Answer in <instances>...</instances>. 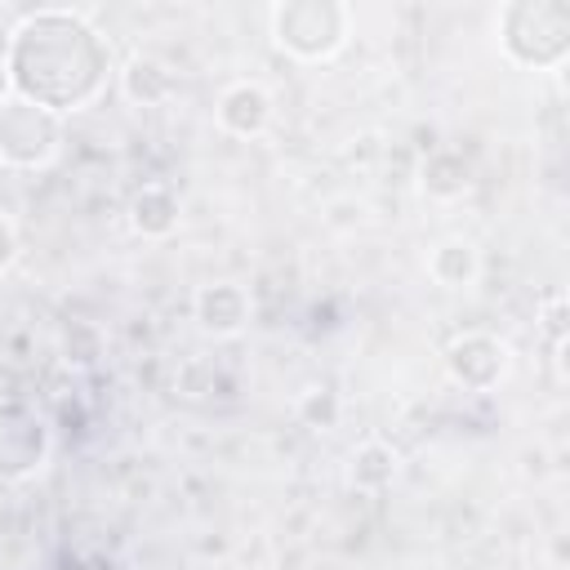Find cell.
I'll return each mask as SVG.
<instances>
[{
    "label": "cell",
    "mask_w": 570,
    "mask_h": 570,
    "mask_svg": "<svg viewBox=\"0 0 570 570\" xmlns=\"http://www.w3.org/2000/svg\"><path fill=\"white\" fill-rule=\"evenodd\" d=\"M9 85L53 116L85 111L111 76V49L76 9H31L4 40Z\"/></svg>",
    "instance_id": "6da1fadb"
},
{
    "label": "cell",
    "mask_w": 570,
    "mask_h": 570,
    "mask_svg": "<svg viewBox=\"0 0 570 570\" xmlns=\"http://www.w3.org/2000/svg\"><path fill=\"white\" fill-rule=\"evenodd\" d=\"M499 53L525 71H561L570 58V4L566 0H508L494 13Z\"/></svg>",
    "instance_id": "7a4b0ae2"
},
{
    "label": "cell",
    "mask_w": 570,
    "mask_h": 570,
    "mask_svg": "<svg viewBox=\"0 0 570 570\" xmlns=\"http://www.w3.org/2000/svg\"><path fill=\"white\" fill-rule=\"evenodd\" d=\"M272 45L294 62H330L352 40V9L343 0H276L267 9Z\"/></svg>",
    "instance_id": "3957f363"
},
{
    "label": "cell",
    "mask_w": 570,
    "mask_h": 570,
    "mask_svg": "<svg viewBox=\"0 0 570 570\" xmlns=\"http://www.w3.org/2000/svg\"><path fill=\"white\" fill-rule=\"evenodd\" d=\"M67 142V120L36 107L31 98L9 94L0 102V165L31 174V169H49L62 156Z\"/></svg>",
    "instance_id": "277c9868"
},
{
    "label": "cell",
    "mask_w": 570,
    "mask_h": 570,
    "mask_svg": "<svg viewBox=\"0 0 570 570\" xmlns=\"http://www.w3.org/2000/svg\"><path fill=\"white\" fill-rule=\"evenodd\" d=\"M53 454V428L45 410L22 396H0V481H31Z\"/></svg>",
    "instance_id": "5b68a950"
},
{
    "label": "cell",
    "mask_w": 570,
    "mask_h": 570,
    "mask_svg": "<svg viewBox=\"0 0 570 570\" xmlns=\"http://www.w3.org/2000/svg\"><path fill=\"white\" fill-rule=\"evenodd\" d=\"M445 374L463 392H494L512 374V347L490 330H463L441 352Z\"/></svg>",
    "instance_id": "8992f818"
},
{
    "label": "cell",
    "mask_w": 570,
    "mask_h": 570,
    "mask_svg": "<svg viewBox=\"0 0 570 570\" xmlns=\"http://www.w3.org/2000/svg\"><path fill=\"white\" fill-rule=\"evenodd\" d=\"M249 312H254V303H249L245 285H236V281H205L191 294V321L209 338H236V334H245Z\"/></svg>",
    "instance_id": "52a82bcc"
},
{
    "label": "cell",
    "mask_w": 570,
    "mask_h": 570,
    "mask_svg": "<svg viewBox=\"0 0 570 570\" xmlns=\"http://www.w3.org/2000/svg\"><path fill=\"white\" fill-rule=\"evenodd\" d=\"M272 116H276V102H272L267 85H258V80H232V85H223V94L214 102L218 129L232 138H245V142L263 138L272 129Z\"/></svg>",
    "instance_id": "ba28073f"
},
{
    "label": "cell",
    "mask_w": 570,
    "mask_h": 570,
    "mask_svg": "<svg viewBox=\"0 0 570 570\" xmlns=\"http://www.w3.org/2000/svg\"><path fill=\"white\" fill-rule=\"evenodd\" d=\"M125 218H129V232L142 236V240H169L183 223V200L169 183H142L129 196Z\"/></svg>",
    "instance_id": "9c48e42d"
},
{
    "label": "cell",
    "mask_w": 570,
    "mask_h": 570,
    "mask_svg": "<svg viewBox=\"0 0 570 570\" xmlns=\"http://www.w3.org/2000/svg\"><path fill=\"white\" fill-rule=\"evenodd\" d=\"M116 80H120L125 102H134V107H165L178 94V76L160 58H151V53H134L116 71Z\"/></svg>",
    "instance_id": "30bf717a"
},
{
    "label": "cell",
    "mask_w": 570,
    "mask_h": 570,
    "mask_svg": "<svg viewBox=\"0 0 570 570\" xmlns=\"http://www.w3.org/2000/svg\"><path fill=\"white\" fill-rule=\"evenodd\" d=\"M419 191L428 200H459L472 191V160L459 147H432L419 165Z\"/></svg>",
    "instance_id": "8fae6325"
},
{
    "label": "cell",
    "mask_w": 570,
    "mask_h": 570,
    "mask_svg": "<svg viewBox=\"0 0 570 570\" xmlns=\"http://www.w3.org/2000/svg\"><path fill=\"white\" fill-rule=\"evenodd\" d=\"M401 472V454L392 441L383 436H365L352 454H347V485L361 494H383Z\"/></svg>",
    "instance_id": "7c38bea8"
},
{
    "label": "cell",
    "mask_w": 570,
    "mask_h": 570,
    "mask_svg": "<svg viewBox=\"0 0 570 570\" xmlns=\"http://www.w3.org/2000/svg\"><path fill=\"white\" fill-rule=\"evenodd\" d=\"M428 276L441 285V289H468L476 285L481 276V249L463 236H445L428 249Z\"/></svg>",
    "instance_id": "4fadbf2b"
},
{
    "label": "cell",
    "mask_w": 570,
    "mask_h": 570,
    "mask_svg": "<svg viewBox=\"0 0 570 570\" xmlns=\"http://www.w3.org/2000/svg\"><path fill=\"white\" fill-rule=\"evenodd\" d=\"M102 352H107L102 325H94V321H62V330H58V356H62V365L94 370L102 361Z\"/></svg>",
    "instance_id": "5bb4252c"
},
{
    "label": "cell",
    "mask_w": 570,
    "mask_h": 570,
    "mask_svg": "<svg viewBox=\"0 0 570 570\" xmlns=\"http://www.w3.org/2000/svg\"><path fill=\"white\" fill-rule=\"evenodd\" d=\"M294 414H298L307 428L330 432V428L338 423V414H343V401H338V392H334L330 383H312V387H303V392H298Z\"/></svg>",
    "instance_id": "9a60e30c"
},
{
    "label": "cell",
    "mask_w": 570,
    "mask_h": 570,
    "mask_svg": "<svg viewBox=\"0 0 570 570\" xmlns=\"http://www.w3.org/2000/svg\"><path fill=\"white\" fill-rule=\"evenodd\" d=\"M534 321H539V334L552 343V352H561V347H566V338H570V303H566V289L543 294V298H539Z\"/></svg>",
    "instance_id": "2e32d148"
},
{
    "label": "cell",
    "mask_w": 570,
    "mask_h": 570,
    "mask_svg": "<svg viewBox=\"0 0 570 570\" xmlns=\"http://www.w3.org/2000/svg\"><path fill=\"white\" fill-rule=\"evenodd\" d=\"M18 263V227L9 214H0V276Z\"/></svg>",
    "instance_id": "e0dca14e"
},
{
    "label": "cell",
    "mask_w": 570,
    "mask_h": 570,
    "mask_svg": "<svg viewBox=\"0 0 570 570\" xmlns=\"http://www.w3.org/2000/svg\"><path fill=\"white\" fill-rule=\"evenodd\" d=\"M13 94V85H9V62H4V45H0V102Z\"/></svg>",
    "instance_id": "ac0fdd59"
}]
</instances>
